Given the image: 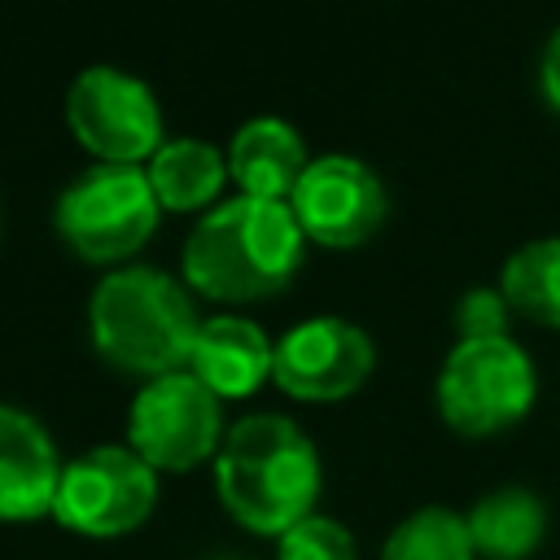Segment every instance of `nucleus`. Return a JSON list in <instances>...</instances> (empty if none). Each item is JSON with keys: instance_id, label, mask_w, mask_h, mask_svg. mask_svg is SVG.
I'll use <instances>...</instances> for the list:
<instances>
[{"instance_id": "20", "label": "nucleus", "mask_w": 560, "mask_h": 560, "mask_svg": "<svg viewBox=\"0 0 560 560\" xmlns=\"http://www.w3.org/2000/svg\"><path fill=\"white\" fill-rule=\"evenodd\" d=\"M538 83H542V92H547V101L560 109V26L547 35V44H542V61H538Z\"/></svg>"}, {"instance_id": "18", "label": "nucleus", "mask_w": 560, "mask_h": 560, "mask_svg": "<svg viewBox=\"0 0 560 560\" xmlns=\"http://www.w3.org/2000/svg\"><path fill=\"white\" fill-rule=\"evenodd\" d=\"M276 560H359V542L337 516L306 512L276 534Z\"/></svg>"}, {"instance_id": "1", "label": "nucleus", "mask_w": 560, "mask_h": 560, "mask_svg": "<svg viewBox=\"0 0 560 560\" xmlns=\"http://www.w3.org/2000/svg\"><path fill=\"white\" fill-rule=\"evenodd\" d=\"M306 232L289 201L236 192L214 201L184 236V280L210 298L249 302L289 284Z\"/></svg>"}, {"instance_id": "10", "label": "nucleus", "mask_w": 560, "mask_h": 560, "mask_svg": "<svg viewBox=\"0 0 560 560\" xmlns=\"http://www.w3.org/2000/svg\"><path fill=\"white\" fill-rule=\"evenodd\" d=\"M376 363V341L346 315H306L276 337L271 376L298 398L354 394Z\"/></svg>"}, {"instance_id": "21", "label": "nucleus", "mask_w": 560, "mask_h": 560, "mask_svg": "<svg viewBox=\"0 0 560 560\" xmlns=\"http://www.w3.org/2000/svg\"><path fill=\"white\" fill-rule=\"evenodd\" d=\"M0 228H4V219H0Z\"/></svg>"}, {"instance_id": "9", "label": "nucleus", "mask_w": 560, "mask_h": 560, "mask_svg": "<svg viewBox=\"0 0 560 560\" xmlns=\"http://www.w3.org/2000/svg\"><path fill=\"white\" fill-rule=\"evenodd\" d=\"M289 206H293V214L311 241L359 245L381 228V219L389 210V192L363 158L319 153L298 175Z\"/></svg>"}, {"instance_id": "2", "label": "nucleus", "mask_w": 560, "mask_h": 560, "mask_svg": "<svg viewBox=\"0 0 560 560\" xmlns=\"http://www.w3.org/2000/svg\"><path fill=\"white\" fill-rule=\"evenodd\" d=\"M214 481L223 508L258 529L284 534L293 521L315 512L324 481L311 433L284 411H245L228 424L214 451Z\"/></svg>"}, {"instance_id": "17", "label": "nucleus", "mask_w": 560, "mask_h": 560, "mask_svg": "<svg viewBox=\"0 0 560 560\" xmlns=\"http://www.w3.org/2000/svg\"><path fill=\"white\" fill-rule=\"evenodd\" d=\"M381 560H472V538L464 512L446 503H424L407 512L381 542Z\"/></svg>"}, {"instance_id": "3", "label": "nucleus", "mask_w": 560, "mask_h": 560, "mask_svg": "<svg viewBox=\"0 0 560 560\" xmlns=\"http://www.w3.org/2000/svg\"><path fill=\"white\" fill-rule=\"evenodd\" d=\"M88 328L109 363L158 376L188 368L201 315L179 276L153 262H122L92 284Z\"/></svg>"}, {"instance_id": "11", "label": "nucleus", "mask_w": 560, "mask_h": 560, "mask_svg": "<svg viewBox=\"0 0 560 560\" xmlns=\"http://www.w3.org/2000/svg\"><path fill=\"white\" fill-rule=\"evenodd\" d=\"M61 464L66 459L57 455V442L44 420L0 398V516L26 521L52 512Z\"/></svg>"}, {"instance_id": "15", "label": "nucleus", "mask_w": 560, "mask_h": 560, "mask_svg": "<svg viewBox=\"0 0 560 560\" xmlns=\"http://www.w3.org/2000/svg\"><path fill=\"white\" fill-rule=\"evenodd\" d=\"M149 184L166 210H192L214 201L228 179V153L206 136H166L149 162Z\"/></svg>"}, {"instance_id": "19", "label": "nucleus", "mask_w": 560, "mask_h": 560, "mask_svg": "<svg viewBox=\"0 0 560 560\" xmlns=\"http://www.w3.org/2000/svg\"><path fill=\"white\" fill-rule=\"evenodd\" d=\"M508 298L503 289H490V284H477V289H464L459 302H455V328L459 337H503L508 332Z\"/></svg>"}, {"instance_id": "6", "label": "nucleus", "mask_w": 560, "mask_h": 560, "mask_svg": "<svg viewBox=\"0 0 560 560\" xmlns=\"http://www.w3.org/2000/svg\"><path fill=\"white\" fill-rule=\"evenodd\" d=\"M158 503V468L131 442H96L61 464L52 516L79 534L136 529Z\"/></svg>"}, {"instance_id": "7", "label": "nucleus", "mask_w": 560, "mask_h": 560, "mask_svg": "<svg viewBox=\"0 0 560 560\" xmlns=\"http://www.w3.org/2000/svg\"><path fill=\"white\" fill-rule=\"evenodd\" d=\"M223 398L188 368L144 376L127 407V442L153 468H188L223 442Z\"/></svg>"}, {"instance_id": "5", "label": "nucleus", "mask_w": 560, "mask_h": 560, "mask_svg": "<svg viewBox=\"0 0 560 560\" xmlns=\"http://www.w3.org/2000/svg\"><path fill=\"white\" fill-rule=\"evenodd\" d=\"M534 389V359L512 332L459 337L438 368V407L459 433H494L521 420Z\"/></svg>"}, {"instance_id": "8", "label": "nucleus", "mask_w": 560, "mask_h": 560, "mask_svg": "<svg viewBox=\"0 0 560 560\" xmlns=\"http://www.w3.org/2000/svg\"><path fill=\"white\" fill-rule=\"evenodd\" d=\"M66 118L101 162H149L162 136V101L136 70L114 61L83 66L66 88Z\"/></svg>"}, {"instance_id": "16", "label": "nucleus", "mask_w": 560, "mask_h": 560, "mask_svg": "<svg viewBox=\"0 0 560 560\" xmlns=\"http://www.w3.org/2000/svg\"><path fill=\"white\" fill-rule=\"evenodd\" d=\"M499 289L512 311L560 328V236L521 241L503 258Z\"/></svg>"}, {"instance_id": "12", "label": "nucleus", "mask_w": 560, "mask_h": 560, "mask_svg": "<svg viewBox=\"0 0 560 560\" xmlns=\"http://www.w3.org/2000/svg\"><path fill=\"white\" fill-rule=\"evenodd\" d=\"M276 341L271 332L249 315H201V328L192 337L188 372L201 376L219 398H241L271 376Z\"/></svg>"}, {"instance_id": "14", "label": "nucleus", "mask_w": 560, "mask_h": 560, "mask_svg": "<svg viewBox=\"0 0 560 560\" xmlns=\"http://www.w3.org/2000/svg\"><path fill=\"white\" fill-rule=\"evenodd\" d=\"M464 521H468L472 551H481L490 560H521L547 534V503L529 486L503 481V486L481 490L472 499V508L464 512Z\"/></svg>"}, {"instance_id": "13", "label": "nucleus", "mask_w": 560, "mask_h": 560, "mask_svg": "<svg viewBox=\"0 0 560 560\" xmlns=\"http://www.w3.org/2000/svg\"><path fill=\"white\" fill-rule=\"evenodd\" d=\"M306 162L311 158H306L302 131L280 114H254L228 140V175L241 184V192H254V197L289 201Z\"/></svg>"}, {"instance_id": "4", "label": "nucleus", "mask_w": 560, "mask_h": 560, "mask_svg": "<svg viewBox=\"0 0 560 560\" xmlns=\"http://www.w3.org/2000/svg\"><path fill=\"white\" fill-rule=\"evenodd\" d=\"M158 206L162 201L140 162H96L61 184L52 223L74 254L114 262L149 241L158 228Z\"/></svg>"}]
</instances>
